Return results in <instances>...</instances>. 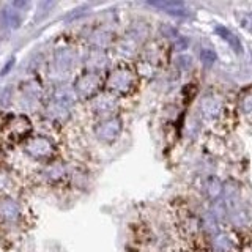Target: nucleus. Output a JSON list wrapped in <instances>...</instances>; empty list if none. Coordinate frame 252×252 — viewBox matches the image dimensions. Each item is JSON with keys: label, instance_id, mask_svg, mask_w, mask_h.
<instances>
[{"label": "nucleus", "instance_id": "obj_1", "mask_svg": "<svg viewBox=\"0 0 252 252\" xmlns=\"http://www.w3.org/2000/svg\"><path fill=\"white\" fill-rule=\"evenodd\" d=\"M216 33H219L220 36H222L227 43H230V46L233 47V49L236 51V52H240L241 51V44H240V41H238V38H236L232 32H228L225 27H222V26H219V27H216Z\"/></svg>", "mask_w": 252, "mask_h": 252}, {"label": "nucleus", "instance_id": "obj_2", "mask_svg": "<svg viewBox=\"0 0 252 252\" xmlns=\"http://www.w3.org/2000/svg\"><path fill=\"white\" fill-rule=\"evenodd\" d=\"M155 6L158 8H164L165 11H169L172 14H185L186 10H185V6L183 3H178V2H167V3H153Z\"/></svg>", "mask_w": 252, "mask_h": 252}, {"label": "nucleus", "instance_id": "obj_3", "mask_svg": "<svg viewBox=\"0 0 252 252\" xmlns=\"http://www.w3.org/2000/svg\"><path fill=\"white\" fill-rule=\"evenodd\" d=\"M202 60L207 63V65H211V63H215V60H216V54L210 49H205L202 52Z\"/></svg>", "mask_w": 252, "mask_h": 252}]
</instances>
